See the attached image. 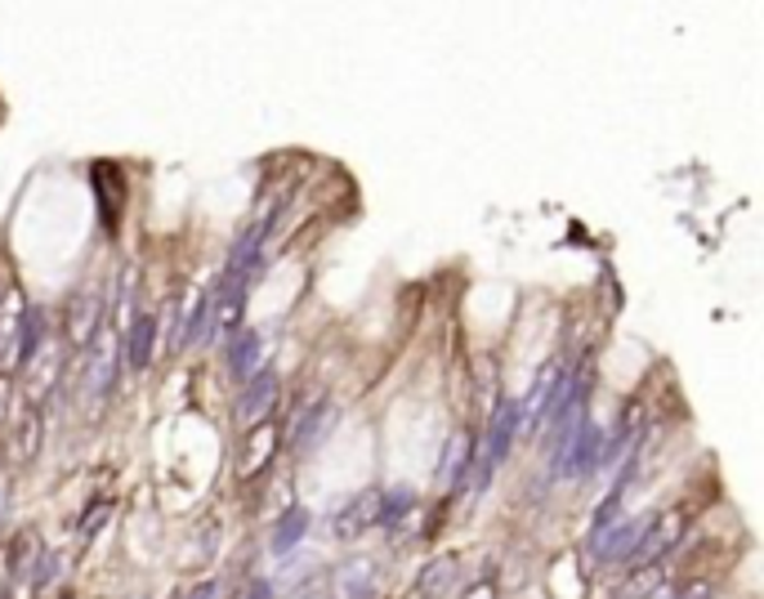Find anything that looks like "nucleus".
<instances>
[{"label":"nucleus","mask_w":764,"mask_h":599,"mask_svg":"<svg viewBox=\"0 0 764 599\" xmlns=\"http://www.w3.org/2000/svg\"><path fill=\"white\" fill-rule=\"evenodd\" d=\"M514 434H518V407L514 403H501L497 407V417H492V426H488V434H484V447H479V456H469V488L474 492H484L488 483H492V475L501 470V460L510 456V447H514Z\"/></svg>","instance_id":"obj_1"},{"label":"nucleus","mask_w":764,"mask_h":599,"mask_svg":"<svg viewBox=\"0 0 764 599\" xmlns=\"http://www.w3.org/2000/svg\"><path fill=\"white\" fill-rule=\"evenodd\" d=\"M380 524H385V492L367 488V492L349 496V505L341 515H331V537H336V541H358L362 532H371Z\"/></svg>","instance_id":"obj_2"},{"label":"nucleus","mask_w":764,"mask_h":599,"mask_svg":"<svg viewBox=\"0 0 764 599\" xmlns=\"http://www.w3.org/2000/svg\"><path fill=\"white\" fill-rule=\"evenodd\" d=\"M117 367H121V354H117V336H99L94 349L85 354V381H81V394L89 398V411H99L112 381H117Z\"/></svg>","instance_id":"obj_3"},{"label":"nucleus","mask_w":764,"mask_h":599,"mask_svg":"<svg viewBox=\"0 0 764 599\" xmlns=\"http://www.w3.org/2000/svg\"><path fill=\"white\" fill-rule=\"evenodd\" d=\"M684 524H689V515L680 511H666V515H653V524H648V532H644V541H640V550H635V568H653V564H661L671 550L684 541Z\"/></svg>","instance_id":"obj_4"},{"label":"nucleus","mask_w":764,"mask_h":599,"mask_svg":"<svg viewBox=\"0 0 764 599\" xmlns=\"http://www.w3.org/2000/svg\"><path fill=\"white\" fill-rule=\"evenodd\" d=\"M599 456H604V430L590 426V417L577 426V434H572L563 460H559V470L554 475H568V479H590L599 470Z\"/></svg>","instance_id":"obj_5"},{"label":"nucleus","mask_w":764,"mask_h":599,"mask_svg":"<svg viewBox=\"0 0 764 599\" xmlns=\"http://www.w3.org/2000/svg\"><path fill=\"white\" fill-rule=\"evenodd\" d=\"M273 407H277V376L273 372H255L247 381L242 398H237L232 417H237V426H242V430H255V426H268Z\"/></svg>","instance_id":"obj_6"},{"label":"nucleus","mask_w":764,"mask_h":599,"mask_svg":"<svg viewBox=\"0 0 764 599\" xmlns=\"http://www.w3.org/2000/svg\"><path fill=\"white\" fill-rule=\"evenodd\" d=\"M23 296L5 291L0 300V367H19V327H23Z\"/></svg>","instance_id":"obj_7"},{"label":"nucleus","mask_w":764,"mask_h":599,"mask_svg":"<svg viewBox=\"0 0 764 599\" xmlns=\"http://www.w3.org/2000/svg\"><path fill=\"white\" fill-rule=\"evenodd\" d=\"M336 599H375V564L371 560H349L331 577Z\"/></svg>","instance_id":"obj_8"},{"label":"nucleus","mask_w":764,"mask_h":599,"mask_svg":"<svg viewBox=\"0 0 764 599\" xmlns=\"http://www.w3.org/2000/svg\"><path fill=\"white\" fill-rule=\"evenodd\" d=\"M469 456H474V447H469V434L465 430H456L452 439H447V447H443V460H439V488H461L465 483V475H469Z\"/></svg>","instance_id":"obj_9"},{"label":"nucleus","mask_w":764,"mask_h":599,"mask_svg":"<svg viewBox=\"0 0 764 599\" xmlns=\"http://www.w3.org/2000/svg\"><path fill=\"white\" fill-rule=\"evenodd\" d=\"M94 327H99V296L94 291H81L68 309V340L72 345H89L94 340Z\"/></svg>","instance_id":"obj_10"},{"label":"nucleus","mask_w":764,"mask_h":599,"mask_svg":"<svg viewBox=\"0 0 764 599\" xmlns=\"http://www.w3.org/2000/svg\"><path fill=\"white\" fill-rule=\"evenodd\" d=\"M126 354H130V367H148L153 362V354H157V318H134Z\"/></svg>","instance_id":"obj_11"},{"label":"nucleus","mask_w":764,"mask_h":599,"mask_svg":"<svg viewBox=\"0 0 764 599\" xmlns=\"http://www.w3.org/2000/svg\"><path fill=\"white\" fill-rule=\"evenodd\" d=\"M224 362H228V372H232V376L251 381V376H255V362H260V336H255V332H242V336H237V340L228 345Z\"/></svg>","instance_id":"obj_12"},{"label":"nucleus","mask_w":764,"mask_h":599,"mask_svg":"<svg viewBox=\"0 0 764 599\" xmlns=\"http://www.w3.org/2000/svg\"><path fill=\"white\" fill-rule=\"evenodd\" d=\"M305 532H309V511H300V505H291V511L282 515V524H277V532H273V555H286V550H296L300 541H305Z\"/></svg>","instance_id":"obj_13"},{"label":"nucleus","mask_w":764,"mask_h":599,"mask_svg":"<svg viewBox=\"0 0 764 599\" xmlns=\"http://www.w3.org/2000/svg\"><path fill=\"white\" fill-rule=\"evenodd\" d=\"M251 439H247V452H242V475H255L260 466H268V456H273V447H277V430L273 426H255V430H247Z\"/></svg>","instance_id":"obj_14"},{"label":"nucleus","mask_w":764,"mask_h":599,"mask_svg":"<svg viewBox=\"0 0 764 599\" xmlns=\"http://www.w3.org/2000/svg\"><path fill=\"white\" fill-rule=\"evenodd\" d=\"M36 447H40V417H36V407H27L23 421H19V443H10V456L23 466V460L36 456Z\"/></svg>","instance_id":"obj_15"},{"label":"nucleus","mask_w":764,"mask_h":599,"mask_svg":"<svg viewBox=\"0 0 764 599\" xmlns=\"http://www.w3.org/2000/svg\"><path fill=\"white\" fill-rule=\"evenodd\" d=\"M452 586H456V560H434L425 568V577H420V595H429V599L447 595Z\"/></svg>","instance_id":"obj_16"},{"label":"nucleus","mask_w":764,"mask_h":599,"mask_svg":"<svg viewBox=\"0 0 764 599\" xmlns=\"http://www.w3.org/2000/svg\"><path fill=\"white\" fill-rule=\"evenodd\" d=\"M36 564H40V541L23 532L19 546H10V573H14V577H32Z\"/></svg>","instance_id":"obj_17"},{"label":"nucleus","mask_w":764,"mask_h":599,"mask_svg":"<svg viewBox=\"0 0 764 599\" xmlns=\"http://www.w3.org/2000/svg\"><path fill=\"white\" fill-rule=\"evenodd\" d=\"M657 586H661V568L657 564L653 568H631V577H626L622 590H617V599H648Z\"/></svg>","instance_id":"obj_18"},{"label":"nucleus","mask_w":764,"mask_h":599,"mask_svg":"<svg viewBox=\"0 0 764 599\" xmlns=\"http://www.w3.org/2000/svg\"><path fill=\"white\" fill-rule=\"evenodd\" d=\"M326 417H331V407H326V403H318V407H309V411H305V417L296 421V447H309V443H313V439H318V434L326 430V426H322Z\"/></svg>","instance_id":"obj_19"},{"label":"nucleus","mask_w":764,"mask_h":599,"mask_svg":"<svg viewBox=\"0 0 764 599\" xmlns=\"http://www.w3.org/2000/svg\"><path fill=\"white\" fill-rule=\"evenodd\" d=\"M648 599H711V582H697V586H684V590H671V586H657Z\"/></svg>","instance_id":"obj_20"},{"label":"nucleus","mask_w":764,"mask_h":599,"mask_svg":"<svg viewBox=\"0 0 764 599\" xmlns=\"http://www.w3.org/2000/svg\"><path fill=\"white\" fill-rule=\"evenodd\" d=\"M104 519H108V505H94V515H89V519H81V546H89L94 528H99Z\"/></svg>","instance_id":"obj_21"},{"label":"nucleus","mask_w":764,"mask_h":599,"mask_svg":"<svg viewBox=\"0 0 764 599\" xmlns=\"http://www.w3.org/2000/svg\"><path fill=\"white\" fill-rule=\"evenodd\" d=\"M219 590H224L219 582H202V586H198L193 595H188V599H219Z\"/></svg>","instance_id":"obj_22"},{"label":"nucleus","mask_w":764,"mask_h":599,"mask_svg":"<svg viewBox=\"0 0 764 599\" xmlns=\"http://www.w3.org/2000/svg\"><path fill=\"white\" fill-rule=\"evenodd\" d=\"M296 599H331V595H326V586H322V582H313V586H305Z\"/></svg>","instance_id":"obj_23"},{"label":"nucleus","mask_w":764,"mask_h":599,"mask_svg":"<svg viewBox=\"0 0 764 599\" xmlns=\"http://www.w3.org/2000/svg\"><path fill=\"white\" fill-rule=\"evenodd\" d=\"M247 599H273V586H268V582H255V586L247 590Z\"/></svg>","instance_id":"obj_24"},{"label":"nucleus","mask_w":764,"mask_h":599,"mask_svg":"<svg viewBox=\"0 0 764 599\" xmlns=\"http://www.w3.org/2000/svg\"><path fill=\"white\" fill-rule=\"evenodd\" d=\"M465 599H497V590L484 582V586H474V590H465Z\"/></svg>","instance_id":"obj_25"}]
</instances>
